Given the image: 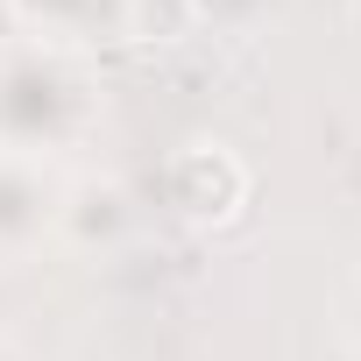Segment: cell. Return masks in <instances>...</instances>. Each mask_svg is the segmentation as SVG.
<instances>
[{
    "label": "cell",
    "instance_id": "3957f363",
    "mask_svg": "<svg viewBox=\"0 0 361 361\" xmlns=\"http://www.w3.org/2000/svg\"><path fill=\"white\" fill-rule=\"evenodd\" d=\"M15 15L29 22V43L71 50V43L99 36L106 22H128V0H15Z\"/></svg>",
    "mask_w": 361,
    "mask_h": 361
},
{
    "label": "cell",
    "instance_id": "6da1fadb",
    "mask_svg": "<svg viewBox=\"0 0 361 361\" xmlns=\"http://www.w3.org/2000/svg\"><path fill=\"white\" fill-rule=\"evenodd\" d=\"M99 121V85L78 71L71 50L8 43L0 50V156H57L78 149Z\"/></svg>",
    "mask_w": 361,
    "mask_h": 361
},
{
    "label": "cell",
    "instance_id": "7a4b0ae2",
    "mask_svg": "<svg viewBox=\"0 0 361 361\" xmlns=\"http://www.w3.org/2000/svg\"><path fill=\"white\" fill-rule=\"evenodd\" d=\"M57 213H64V185L43 163L0 156V262H15L43 234H57Z\"/></svg>",
    "mask_w": 361,
    "mask_h": 361
},
{
    "label": "cell",
    "instance_id": "277c9868",
    "mask_svg": "<svg viewBox=\"0 0 361 361\" xmlns=\"http://www.w3.org/2000/svg\"><path fill=\"white\" fill-rule=\"evenodd\" d=\"M0 361H22V354H15V347H8V340H0Z\"/></svg>",
    "mask_w": 361,
    "mask_h": 361
}]
</instances>
